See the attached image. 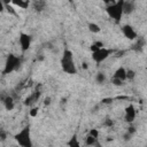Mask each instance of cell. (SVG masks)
<instances>
[{
    "instance_id": "9c48e42d",
    "label": "cell",
    "mask_w": 147,
    "mask_h": 147,
    "mask_svg": "<svg viewBox=\"0 0 147 147\" xmlns=\"http://www.w3.org/2000/svg\"><path fill=\"white\" fill-rule=\"evenodd\" d=\"M113 77H114V78H118V79H121V80H123V82L126 80V69L123 68V67L117 68V69L115 70Z\"/></svg>"
},
{
    "instance_id": "8fae6325",
    "label": "cell",
    "mask_w": 147,
    "mask_h": 147,
    "mask_svg": "<svg viewBox=\"0 0 147 147\" xmlns=\"http://www.w3.org/2000/svg\"><path fill=\"white\" fill-rule=\"evenodd\" d=\"M134 10V3L132 0H124L123 3V13L124 14H131Z\"/></svg>"
},
{
    "instance_id": "1f68e13d",
    "label": "cell",
    "mask_w": 147,
    "mask_h": 147,
    "mask_svg": "<svg viewBox=\"0 0 147 147\" xmlns=\"http://www.w3.org/2000/svg\"><path fill=\"white\" fill-rule=\"evenodd\" d=\"M82 67H83V68H84V69H87V63H86V62H84V63H83V65H82Z\"/></svg>"
},
{
    "instance_id": "d4e9b609",
    "label": "cell",
    "mask_w": 147,
    "mask_h": 147,
    "mask_svg": "<svg viewBox=\"0 0 147 147\" xmlns=\"http://www.w3.org/2000/svg\"><path fill=\"white\" fill-rule=\"evenodd\" d=\"M111 101H113V99H111V98H106V99H102V101H101V102H102V103H110Z\"/></svg>"
},
{
    "instance_id": "f1b7e54d",
    "label": "cell",
    "mask_w": 147,
    "mask_h": 147,
    "mask_svg": "<svg viewBox=\"0 0 147 147\" xmlns=\"http://www.w3.org/2000/svg\"><path fill=\"white\" fill-rule=\"evenodd\" d=\"M44 103H45V106H48L51 103V98H46L45 101H44Z\"/></svg>"
},
{
    "instance_id": "5bb4252c",
    "label": "cell",
    "mask_w": 147,
    "mask_h": 147,
    "mask_svg": "<svg viewBox=\"0 0 147 147\" xmlns=\"http://www.w3.org/2000/svg\"><path fill=\"white\" fill-rule=\"evenodd\" d=\"M98 138H95V137H93V136H91L90 133H88V136L86 137V140H85V142H86V145H88V146H94V145H98Z\"/></svg>"
},
{
    "instance_id": "ffe728a7",
    "label": "cell",
    "mask_w": 147,
    "mask_h": 147,
    "mask_svg": "<svg viewBox=\"0 0 147 147\" xmlns=\"http://www.w3.org/2000/svg\"><path fill=\"white\" fill-rule=\"evenodd\" d=\"M134 77H136V72H134V70H132V69H127V70H126V79L132 80Z\"/></svg>"
},
{
    "instance_id": "d6986e66",
    "label": "cell",
    "mask_w": 147,
    "mask_h": 147,
    "mask_svg": "<svg viewBox=\"0 0 147 147\" xmlns=\"http://www.w3.org/2000/svg\"><path fill=\"white\" fill-rule=\"evenodd\" d=\"M68 146H70V147H77V146H79V142L77 141V137L76 136H72L71 137V139L68 141Z\"/></svg>"
},
{
    "instance_id": "ba28073f",
    "label": "cell",
    "mask_w": 147,
    "mask_h": 147,
    "mask_svg": "<svg viewBox=\"0 0 147 147\" xmlns=\"http://www.w3.org/2000/svg\"><path fill=\"white\" fill-rule=\"evenodd\" d=\"M136 118V108L133 105H129L125 108V114H124V119L127 123H132Z\"/></svg>"
},
{
    "instance_id": "3957f363",
    "label": "cell",
    "mask_w": 147,
    "mask_h": 147,
    "mask_svg": "<svg viewBox=\"0 0 147 147\" xmlns=\"http://www.w3.org/2000/svg\"><path fill=\"white\" fill-rule=\"evenodd\" d=\"M14 139L17 141V144L22 147H31V138H30V126L23 127L18 133L14 136Z\"/></svg>"
},
{
    "instance_id": "f546056e",
    "label": "cell",
    "mask_w": 147,
    "mask_h": 147,
    "mask_svg": "<svg viewBox=\"0 0 147 147\" xmlns=\"http://www.w3.org/2000/svg\"><path fill=\"white\" fill-rule=\"evenodd\" d=\"M134 131H136V130H134V127H133V126H130V127H129V130H127V132H129V133H131V134H132V133H134Z\"/></svg>"
},
{
    "instance_id": "4dcf8cb0",
    "label": "cell",
    "mask_w": 147,
    "mask_h": 147,
    "mask_svg": "<svg viewBox=\"0 0 147 147\" xmlns=\"http://www.w3.org/2000/svg\"><path fill=\"white\" fill-rule=\"evenodd\" d=\"M0 137H1V140H5V139H6V133H5L3 131H1V132H0Z\"/></svg>"
},
{
    "instance_id": "30bf717a",
    "label": "cell",
    "mask_w": 147,
    "mask_h": 147,
    "mask_svg": "<svg viewBox=\"0 0 147 147\" xmlns=\"http://www.w3.org/2000/svg\"><path fill=\"white\" fill-rule=\"evenodd\" d=\"M2 103H3V106H5V108H6L7 110H13V109H14L15 102H14L13 96L7 95L6 98H3V99H2Z\"/></svg>"
},
{
    "instance_id": "ac0fdd59",
    "label": "cell",
    "mask_w": 147,
    "mask_h": 147,
    "mask_svg": "<svg viewBox=\"0 0 147 147\" xmlns=\"http://www.w3.org/2000/svg\"><path fill=\"white\" fill-rule=\"evenodd\" d=\"M95 80H96V83H99V84H103L105 80H106L105 74H103V72H98V74H96V77H95Z\"/></svg>"
},
{
    "instance_id": "83f0119b",
    "label": "cell",
    "mask_w": 147,
    "mask_h": 147,
    "mask_svg": "<svg viewBox=\"0 0 147 147\" xmlns=\"http://www.w3.org/2000/svg\"><path fill=\"white\" fill-rule=\"evenodd\" d=\"M105 124H106L107 126H111V125H113V122H111V121H110L109 118H107V119H106V123H105Z\"/></svg>"
},
{
    "instance_id": "e0dca14e",
    "label": "cell",
    "mask_w": 147,
    "mask_h": 147,
    "mask_svg": "<svg viewBox=\"0 0 147 147\" xmlns=\"http://www.w3.org/2000/svg\"><path fill=\"white\" fill-rule=\"evenodd\" d=\"M2 7H3V8H6V10H7V13H8V14L14 15V16H17V13L15 11V9H14L9 3H8V5H3V3H2Z\"/></svg>"
},
{
    "instance_id": "9a60e30c",
    "label": "cell",
    "mask_w": 147,
    "mask_h": 147,
    "mask_svg": "<svg viewBox=\"0 0 147 147\" xmlns=\"http://www.w3.org/2000/svg\"><path fill=\"white\" fill-rule=\"evenodd\" d=\"M144 45H145V40H144V39H139L138 42H136L132 48H133L134 51H137V52H140V51L144 48Z\"/></svg>"
},
{
    "instance_id": "2e32d148",
    "label": "cell",
    "mask_w": 147,
    "mask_h": 147,
    "mask_svg": "<svg viewBox=\"0 0 147 147\" xmlns=\"http://www.w3.org/2000/svg\"><path fill=\"white\" fill-rule=\"evenodd\" d=\"M88 30L92 32V33H99L100 32V26L95 23H88Z\"/></svg>"
},
{
    "instance_id": "4316f807",
    "label": "cell",
    "mask_w": 147,
    "mask_h": 147,
    "mask_svg": "<svg viewBox=\"0 0 147 147\" xmlns=\"http://www.w3.org/2000/svg\"><path fill=\"white\" fill-rule=\"evenodd\" d=\"M94 44H95V45H96V46H98L99 48H101V47H103V42H102V41H95Z\"/></svg>"
},
{
    "instance_id": "6da1fadb",
    "label": "cell",
    "mask_w": 147,
    "mask_h": 147,
    "mask_svg": "<svg viewBox=\"0 0 147 147\" xmlns=\"http://www.w3.org/2000/svg\"><path fill=\"white\" fill-rule=\"evenodd\" d=\"M61 68L69 75H75L77 72V68L74 61V54L70 49H64L61 57Z\"/></svg>"
},
{
    "instance_id": "7c38bea8",
    "label": "cell",
    "mask_w": 147,
    "mask_h": 147,
    "mask_svg": "<svg viewBox=\"0 0 147 147\" xmlns=\"http://www.w3.org/2000/svg\"><path fill=\"white\" fill-rule=\"evenodd\" d=\"M46 7V1L45 0H33L32 2V8L36 11H42Z\"/></svg>"
},
{
    "instance_id": "8992f818",
    "label": "cell",
    "mask_w": 147,
    "mask_h": 147,
    "mask_svg": "<svg viewBox=\"0 0 147 147\" xmlns=\"http://www.w3.org/2000/svg\"><path fill=\"white\" fill-rule=\"evenodd\" d=\"M18 40H20V46H21L22 52H26L30 48V45H31V36L28 34V33L21 32L20 37H18Z\"/></svg>"
},
{
    "instance_id": "7a4b0ae2",
    "label": "cell",
    "mask_w": 147,
    "mask_h": 147,
    "mask_svg": "<svg viewBox=\"0 0 147 147\" xmlns=\"http://www.w3.org/2000/svg\"><path fill=\"white\" fill-rule=\"evenodd\" d=\"M123 3H124V0H118L115 3L107 6V8H106V11L109 15V17H111L116 22H119L122 18V15L124 14L123 13Z\"/></svg>"
},
{
    "instance_id": "7402d4cb",
    "label": "cell",
    "mask_w": 147,
    "mask_h": 147,
    "mask_svg": "<svg viewBox=\"0 0 147 147\" xmlns=\"http://www.w3.org/2000/svg\"><path fill=\"white\" fill-rule=\"evenodd\" d=\"M37 114H38V108H37V107L31 108V110H30V116H31V117H36Z\"/></svg>"
},
{
    "instance_id": "277c9868",
    "label": "cell",
    "mask_w": 147,
    "mask_h": 147,
    "mask_svg": "<svg viewBox=\"0 0 147 147\" xmlns=\"http://www.w3.org/2000/svg\"><path fill=\"white\" fill-rule=\"evenodd\" d=\"M21 64V59L14 54H9L7 56L6 63H5V69H3V75H8L10 72H13L14 70H16Z\"/></svg>"
},
{
    "instance_id": "cb8c5ba5",
    "label": "cell",
    "mask_w": 147,
    "mask_h": 147,
    "mask_svg": "<svg viewBox=\"0 0 147 147\" xmlns=\"http://www.w3.org/2000/svg\"><path fill=\"white\" fill-rule=\"evenodd\" d=\"M101 48H102V47H101ZM90 49H91V51H92V53H93V52H95V51H98V49H99V47H98V46H96L95 44H93V45H91V47H90Z\"/></svg>"
},
{
    "instance_id": "5b68a950",
    "label": "cell",
    "mask_w": 147,
    "mask_h": 147,
    "mask_svg": "<svg viewBox=\"0 0 147 147\" xmlns=\"http://www.w3.org/2000/svg\"><path fill=\"white\" fill-rule=\"evenodd\" d=\"M111 53H113L111 49H108V48L102 47V48H99L98 51H95V52L92 53V59H93L94 62L101 63V62H103Z\"/></svg>"
},
{
    "instance_id": "44dd1931",
    "label": "cell",
    "mask_w": 147,
    "mask_h": 147,
    "mask_svg": "<svg viewBox=\"0 0 147 147\" xmlns=\"http://www.w3.org/2000/svg\"><path fill=\"white\" fill-rule=\"evenodd\" d=\"M111 83H113L115 86H122V85L124 84V82H123V80H121V79H118V78H114V77H113Z\"/></svg>"
},
{
    "instance_id": "52a82bcc",
    "label": "cell",
    "mask_w": 147,
    "mask_h": 147,
    "mask_svg": "<svg viewBox=\"0 0 147 147\" xmlns=\"http://www.w3.org/2000/svg\"><path fill=\"white\" fill-rule=\"evenodd\" d=\"M122 32H123L124 37H126V38L130 39V40H133V39H136V38L138 37V34H137V32L134 31V29H133L131 25H129V24L123 25Z\"/></svg>"
},
{
    "instance_id": "484cf974",
    "label": "cell",
    "mask_w": 147,
    "mask_h": 147,
    "mask_svg": "<svg viewBox=\"0 0 147 147\" xmlns=\"http://www.w3.org/2000/svg\"><path fill=\"white\" fill-rule=\"evenodd\" d=\"M107 6H110V5H113V3H115L116 1H114V0H102Z\"/></svg>"
},
{
    "instance_id": "4fadbf2b",
    "label": "cell",
    "mask_w": 147,
    "mask_h": 147,
    "mask_svg": "<svg viewBox=\"0 0 147 147\" xmlns=\"http://www.w3.org/2000/svg\"><path fill=\"white\" fill-rule=\"evenodd\" d=\"M11 3L15 6H18L20 8H28L29 7V1L28 0H11Z\"/></svg>"
},
{
    "instance_id": "603a6c76",
    "label": "cell",
    "mask_w": 147,
    "mask_h": 147,
    "mask_svg": "<svg viewBox=\"0 0 147 147\" xmlns=\"http://www.w3.org/2000/svg\"><path fill=\"white\" fill-rule=\"evenodd\" d=\"M90 134L93 136V137H95V138H98V137H99V131H98L96 129H92V130L90 131Z\"/></svg>"
}]
</instances>
